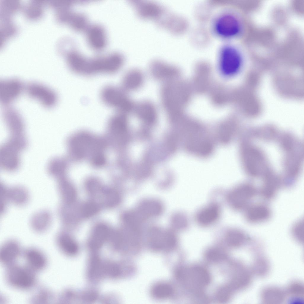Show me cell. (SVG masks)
<instances>
[{
    "label": "cell",
    "mask_w": 304,
    "mask_h": 304,
    "mask_svg": "<svg viewBox=\"0 0 304 304\" xmlns=\"http://www.w3.org/2000/svg\"><path fill=\"white\" fill-rule=\"evenodd\" d=\"M99 209V205L95 202H90L85 204L83 206L81 213L85 217H90L97 213Z\"/></svg>",
    "instance_id": "obj_35"
},
{
    "label": "cell",
    "mask_w": 304,
    "mask_h": 304,
    "mask_svg": "<svg viewBox=\"0 0 304 304\" xmlns=\"http://www.w3.org/2000/svg\"><path fill=\"white\" fill-rule=\"evenodd\" d=\"M208 258L213 261H218L224 259L225 256L224 253L217 248H212L208 250L206 253Z\"/></svg>",
    "instance_id": "obj_37"
},
{
    "label": "cell",
    "mask_w": 304,
    "mask_h": 304,
    "mask_svg": "<svg viewBox=\"0 0 304 304\" xmlns=\"http://www.w3.org/2000/svg\"><path fill=\"white\" fill-rule=\"evenodd\" d=\"M19 243L14 240L5 242L0 249V261L6 266L15 263L17 259L23 254Z\"/></svg>",
    "instance_id": "obj_16"
},
{
    "label": "cell",
    "mask_w": 304,
    "mask_h": 304,
    "mask_svg": "<svg viewBox=\"0 0 304 304\" xmlns=\"http://www.w3.org/2000/svg\"><path fill=\"white\" fill-rule=\"evenodd\" d=\"M284 294L283 291L278 288H274L271 289H265L263 293V297L266 301H271L274 302H280L284 298Z\"/></svg>",
    "instance_id": "obj_34"
},
{
    "label": "cell",
    "mask_w": 304,
    "mask_h": 304,
    "mask_svg": "<svg viewBox=\"0 0 304 304\" xmlns=\"http://www.w3.org/2000/svg\"><path fill=\"white\" fill-rule=\"evenodd\" d=\"M109 233V230L105 225L100 224L94 228L91 238V243L99 245L107 238Z\"/></svg>",
    "instance_id": "obj_31"
},
{
    "label": "cell",
    "mask_w": 304,
    "mask_h": 304,
    "mask_svg": "<svg viewBox=\"0 0 304 304\" xmlns=\"http://www.w3.org/2000/svg\"><path fill=\"white\" fill-rule=\"evenodd\" d=\"M173 293V290L169 284L160 283L155 285L152 288L151 293L155 298L164 299L170 297Z\"/></svg>",
    "instance_id": "obj_30"
},
{
    "label": "cell",
    "mask_w": 304,
    "mask_h": 304,
    "mask_svg": "<svg viewBox=\"0 0 304 304\" xmlns=\"http://www.w3.org/2000/svg\"><path fill=\"white\" fill-rule=\"evenodd\" d=\"M150 243L156 250H170L176 244L177 240L174 234L168 230L155 227L149 233Z\"/></svg>",
    "instance_id": "obj_11"
},
{
    "label": "cell",
    "mask_w": 304,
    "mask_h": 304,
    "mask_svg": "<svg viewBox=\"0 0 304 304\" xmlns=\"http://www.w3.org/2000/svg\"><path fill=\"white\" fill-rule=\"evenodd\" d=\"M155 21L158 26L175 34L182 33L186 28V22L184 18L166 8L160 17Z\"/></svg>",
    "instance_id": "obj_14"
},
{
    "label": "cell",
    "mask_w": 304,
    "mask_h": 304,
    "mask_svg": "<svg viewBox=\"0 0 304 304\" xmlns=\"http://www.w3.org/2000/svg\"><path fill=\"white\" fill-rule=\"evenodd\" d=\"M23 254L26 265L36 273L43 270L47 266L46 256L37 248H29L23 251Z\"/></svg>",
    "instance_id": "obj_17"
},
{
    "label": "cell",
    "mask_w": 304,
    "mask_h": 304,
    "mask_svg": "<svg viewBox=\"0 0 304 304\" xmlns=\"http://www.w3.org/2000/svg\"><path fill=\"white\" fill-rule=\"evenodd\" d=\"M218 59L219 70L224 77H232L241 68L242 57L238 50L232 46L227 45L223 47L220 50Z\"/></svg>",
    "instance_id": "obj_5"
},
{
    "label": "cell",
    "mask_w": 304,
    "mask_h": 304,
    "mask_svg": "<svg viewBox=\"0 0 304 304\" xmlns=\"http://www.w3.org/2000/svg\"><path fill=\"white\" fill-rule=\"evenodd\" d=\"M240 25L236 17L231 13L222 14L215 20L213 28L220 37L230 39L237 36L240 30Z\"/></svg>",
    "instance_id": "obj_7"
},
{
    "label": "cell",
    "mask_w": 304,
    "mask_h": 304,
    "mask_svg": "<svg viewBox=\"0 0 304 304\" xmlns=\"http://www.w3.org/2000/svg\"><path fill=\"white\" fill-rule=\"evenodd\" d=\"M163 209L162 205L159 201L150 199L145 200L139 205L136 210L144 220L150 217H154L160 215Z\"/></svg>",
    "instance_id": "obj_22"
},
{
    "label": "cell",
    "mask_w": 304,
    "mask_h": 304,
    "mask_svg": "<svg viewBox=\"0 0 304 304\" xmlns=\"http://www.w3.org/2000/svg\"><path fill=\"white\" fill-rule=\"evenodd\" d=\"M172 223L175 228L179 229L183 228L187 225V219L181 215H177L173 217Z\"/></svg>",
    "instance_id": "obj_39"
},
{
    "label": "cell",
    "mask_w": 304,
    "mask_h": 304,
    "mask_svg": "<svg viewBox=\"0 0 304 304\" xmlns=\"http://www.w3.org/2000/svg\"><path fill=\"white\" fill-rule=\"evenodd\" d=\"M129 3L138 16L143 19H153L155 21L162 15L166 8L151 1L131 0Z\"/></svg>",
    "instance_id": "obj_13"
},
{
    "label": "cell",
    "mask_w": 304,
    "mask_h": 304,
    "mask_svg": "<svg viewBox=\"0 0 304 304\" xmlns=\"http://www.w3.org/2000/svg\"><path fill=\"white\" fill-rule=\"evenodd\" d=\"M36 273L26 265L15 263L7 266L5 278L10 286L19 290H28L36 284Z\"/></svg>",
    "instance_id": "obj_1"
},
{
    "label": "cell",
    "mask_w": 304,
    "mask_h": 304,
    "mask_svg": "<svg viewBox=\"0 0 304 304\" xmlns=\"http://www.w3.org/2000/svg\"><path fill=\"white\" fill-rule=\"evenodd\" d=\"M144 81V76L142 72L137 69L128 71L122 80L123 88L126 91H132L139 88Z\"/></svg>",
    "instance_id": "obj_23"
},
{
    "label": "cell",
    "mask_w": 304,
    "mask_h": 304,
    "mask_svg": "<svg viewBox=\"0 0 304 304\" xmlns=\"http://www.w3.org/2000/svg\"><path fill=\"white\" fill-rule=\"evenodd\" d=\"M86 36L89 45L95 49L101 50L106 45L107 38L105 31L100 26L94 25L89 27L87 31Z\"/></svg>",
    "instance_id": "obj_20"
},
{
    "label": "cell",
    "mask_w": 304,
    "mask_h": 304,
    "mask_svg": "<svg viewBox=\"0 0 304 304\" xmlns=\"http://www.w3.org/2000/svg\"><path fill=\"white\" fill-rule=\"evenodd\" d=\"M242 155L244 166L249 175L254 177L261 175L265 166L264 159L259 151L248 147L243 150Z\"/></svg>",
    "instance_id": "obj_12"
},
{
    "label": "cell",
    "mask_w": 304,
    "mask_h": 304,
    "mask_svg": "<svg viewBox=\"0 0 304 304\" xmlns=\"http://www.w3.org/2000/svg\"><path fill=\"white\" fill-rule=\"evenodd\" d=\"M8 195L10 201L18 205L25 204L28 198V194L26 189L19 186L8 188Z\"/></svg>",
    "instance_id": "obj_27"
},
{
    "label": "cell",
    "mask_w": 304,
    "mask_h": 304,
    "mask_svg": "<svg viewBox=\"0 0 304 304\" xmlns=\"http://www.w3.org/2000/svg\"><path fill=\"white\" fill-rule=\"evenodd\" d=\"M231 292L229 287L224 286L222 287L218 291L217 297L218 301L221 302L227 301L229 298Z\"/></svg>",
    "instance_id": "obj_38"
},
{
    "label": "cell",
    "mask_w": 304,
    "mask_h": 304,
    "mask_svg": "<svg viewBox=\"0 0 304 304\" xmlns=\"http://www.w3.org/2000/svg\"><path fill=\"white\" fill-rule=\"evenodd\" d=\"M25 90L30 97L38 101L45 108H53L57 103L58 98L56 92L42 84L29 83L25 86Z\"/></svg>",
    "instance_id": "obj_6"
},
{
    "label": "cell",
    "mask_w": 304,
    "mask_h": 304,
    "mask_svg": "<svg viewBox=\"0 0 304 304\" xmlns=\"http://www.w3.org/2000/svg\"><path fill=\"white\" fill-rule=\"evenodd\" d=\"M56 241L59 249L66 254L72 255L77 249V246L72 239L66 233L58 234L56 238Z\"/></svg>",
    "instance_id": "obj_26"
},
{
    "label": "cell",
    "mask_w": 304,
    "mask_h": 304,
    "mask_svg": "<svg viewBox=\"0 0 304 304\" xmlns=\"http://www.w3.org/2000/svg\"><path fill=\"white\" fill-rule=\"evenodd\" d=\"M56 299L50 290L45 286H41L31 296L29 302L32 304H49L54 302Z\"/></svg>",
    "instance_id": "obj_25"
},
{
    "label": "cell",
    "mask_w": 304,
    "mask_h": 304,
    "mask_svg": "<svg viewBox=\"0 0 304 304\" xmlns=\"http://www.w3.org/2000/svg\"><path fill=\"white\" fill-rule=\"evenodd\" d=\"M281 185L279 178L269 174L263 177L262 184L258 190V194L264 201H270L275 198Z\"/></svg>",
    "instance_id": "obj_18"
},
{
    "label": "cell",
    "mask_w": 304,
    "mask_h": 304,
    "mask_svg": "<svg viewBox=\"0 0 304 304\" xmlns=\"http://www.w3.org/2000/svg\"><path fill=\"white\" fill-rule=\"evenodd\" d=\"M177 276L190 286L198 289L206 286L210 281L208 271L198 266L180 269L177 272Z\"/></svg>",
    "instance_id": "obj_8"
},
{
    "label": "cell",
    "mask_w": 304,
    "mask_h": 304,
    "mask_svg": "<svg viewBox=\"0 0 304 304\" xmlns=\"http://www.w3.org/2000/svg\"><path fill=\"white\" fill-rule=\"evenodd\" d=\"M117 69V60L111 54L91 59L85 57L80 75L89 76L99 73L112 74L116 72Z\"/></svg>",
    "instance_id": "obj_3"
},
{
    "label": "cell",
    "mask_w": 304,
    "mask_h": 304,
    "mask_svg": "<svg viewBox=\"0 0 304 304\" xmlns=\"http://www.w3.org/2000/svg\"><path fill=\"white\" fill-rule=\"evenodd\" d=\"M133 112L140 119L148 124L155 123L157 118L156 108L149 101H142L135 104Z\"/></svg>",
    "instance_id": "obj_19"
},
{
    "label": "cell",
    "mask_w": 304,
    "mask_h": 304,
    "mask_svg": "<svg viewBox=\"0 0 304 304\" xmlns=\"http://www.w3.org/2000/svg\"><path fill=\"white\" fill-rule=\"evenodd\" d=\"M291 232L294 238L299 242H301L303 239V222L301 220L296 222L291 229Z\"/></svg>",
    "instance_id": "obj_36"
},
{
    "label": "cell",
    "mask_w": 304,
    "mask_h": 304,
    "mask_svg": "<svg viewBox=\"0 0 304 304\" xmlns=\"http://www.w3.org/2000/svg\"><path fill=\"white\" fill-rule=\"evenodd\" d=\"M100 196L104 203L109 207L116 205L120 200V196L117 192L110 189L103 188Z\"/></svg>",
    "instance_id": "obj_32"
},
{
    "label": "cell",
    "mask_w": 304,
    "mask_h": 304,
    "mask_svg": "<svg viewBox=\"0 0 304 304\" xmlns=\"http://www.w3.org/2000/svg\"><path fill=\"white\" fill-rule=\"evenodd\" d=\"M68 22L70 25L77 30H82L86 27L87 21L84 15L76 12L69 13L68 16Z\"/></svg>",
    "instance_id": "obj_33"
},
{
    "label": "cell",
    "mask_w": 304,
    "mask_h": 304,
    "mask_svg": "<svg viewBox=\"0 0 304 304\" xmlns=\"http://www.w3.org/2000/svg\"><path fill=\"white\" fill-rule=\"evenodd\" d=\"M249 239L248 236L245 232L237 229H230L227 232L225 236L227 243L233 247L240 246Z\"/></svg>",
    "instance_id": "obj_29"
},
{
    "label": "cell",
    "mask_w": 304,
    "mask_h": 304,
    "mask_svg": "<svg viewBox=\"0 0 304 304\" xmlns=\"http://www.w3.org/2000/svg\"><path fill=\"white\" fill-rule=\"evenodd\" d=\"M51 222V217L49 213L43 211L35 214L31 221L32 227L34 231L42 232L47 229Z\"/></svg>",
    "instance_id": "obj_24"
},
{
    "label": "cell",
    "mask_w": 304,
    "mask_h": 304,
    "mask_svg": "<svg viewBox=\"0 0 304 304\" xmlns=\"http://www.w3.org/2000/svg\"><path fill=\"white\" fill-rule=\"evenodd\" d=\"M25 86L22 81L17 78H10L1 80L0 100L5 107L10 104L20 95Z\"/></svg>",
    "instance_id": "obj_9"
},
{
    "label": "cell",
    "mask_w": 304,
    "mask_h": 304,
    "mask_svg": "<svg viewBox=\"0 0 304 304\" xmlns=\"http://www.w3.org/2000/svg\"><path fill=\"white\" fill-rule=\"evenodd\" d=\"M244 211L246 220L252 224L266 222L270 218L272 215L270 208L264 203H252Z\"/></svg>",
    "instance_id": "obj_15"
},
{
    "label": "cell",
    "mask_w": 304,
    "mask_h": 304,
    "mask_svg": "<svg viewBox=\"0 0 304 304\" xmlns=\"http://www.w3.org/2000/svg\"><path fill=\"white\" fill-rule=\"evenodd\" d=\"M220 210L216 204H210L200 210L196 216L198 224L203 226L211 225L216 222L220 216Z\"/></svg>",
    "instance_id": "obj_21"
},
{
    "label": "cell",
    "mask_w": 304,
    "mask_h": 304,
    "mask_svg": "<svg viewBox=\"0 0 304 304\" xmlns=\"http://www.w3.org/2000/svg\"><path fill=\"white\" fill-rule=\"evenodd\" d=\"M58 191L62 200L70 203L74 200L76 192L74 188L68 182L62 179H56Z\"/></svg>",
    "instance_id": "obj_28"
},
{
    "label": "cell",
    "mask_w": 304,
    "mask_h": 304,
    "mask_svg": "<svg viewBox=\"0 0 304 304\" xmlns=\"http://www.w3.org/2000/svg\"><path fill=\"white\" fill-rule=\"evenodd\" d=\"M100 96L105 105L115 109L118 113L127 115L133 112L135 104L123 88L111 85L106 86L102 90Z\"/></svg>",
    "instance_id": "obj_2"
},
{
    "label": "cell",
    "mask_w": 304,
    "mask_h": 304,
    "mask_svg": "<svg viewBox=\"0 0 304 304\" xmlns=\"http://www.w3.org/2000/svg\"><path fill=\"white\" fill-rule=\"evenodd\" d=\"M150 72L155 80L164 83L175 80L179 74L177 68L161 59L152 60L149 65Z\"/></svg>",
    "instance_id": "obj_10"
},
{
    "label": "cell",
    "mask_w": 304,
    "mask_h": 304,
    "mask_svg": "<svg viewBox=\"0 0 304 304\" xmlns=\"http://www.w3.org/2000/svg\"><path fill=\"white\" fill-rule=\"evenodd\" d=\"M258 194V190L253 184L244 183L232 190L228 194V201L232 208L236 210H244L253 203Z\"/></svg>",
    "instance_id": "obj_4"
}]
</instances>
